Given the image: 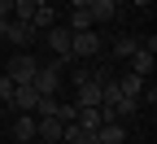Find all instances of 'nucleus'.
Segmentation results:
<instances>
[{
    "label": "nucleus",
    "mask_w": 157,
    "mask_h": 144,
    "mask_svg": "<svg viewBox=\"0 0 157 144\" xmlns=\"http://www.w3.org/2000/svg\"><path fill=\"white\" fill-rule=\"evenodd\" d=\"M31 88L39 96H57V88H61V61H57V66H39L35 79H31Z\"/></svg>",
    "instance_id": "obj_3"
},
{
    "label": "nucleus",
    "mask_w": 157,
    "mask_h": 144,
    "mask_svg": "<svg viewBox=\"0 0 157 144\" xmlns=\"http://www.w3.org/2000/svg\"><path fill=\"white\" fill-rule=\"evenodd\" d=\"M35 105H39V92H35L31 83H22V88H13V100H9V109H22V114H35Z\"/></svg>",
    "instance_id": "obj_5"
},
{
    "label": "nucleus",
    "mask_w": 157,
    "mask_h": 144,
    "mask_svg": "<svg viewBox=\"0 0 157 144\" xmlns=\"http://www.w3.org/2000/svg\"><path fill=\"white\" fill-rule=\"evenodd\" d=\"M35 70H39V61H35L31 53H17V57H9V66H5V74L13 79V88L31 83V79H35Z\"/></svg>",
    "instance_id": "obj_1"
},
{
    "label": "nucleus",
    "mask_w": 157,
    "mask_h": 144,
    "mask_svg": "<svg viewBox=\"0 0 157 144\" xmlns=\"http://www.w3.org/2000/svg\"><path fill=\"white\" fill-rule=\"evenodd\" d=\"M74 122H78V127H83V131H92V135H96V127H101V122H105V114H101V105H78Z\"/></svg>",
    "instance_id": "obj_8"
},
{
    "label": "nucleus",
    "mask_w": 157,
    "mask_h": 144,
    "mask_svg": "<svg viewBox=\"0 0 157 144\" xmlns=\"http://www.w3.org/2000/svg\"><path fill=\"white\" fill-rule=\"evenodd\" d=\"M5 39H9V44H17V48H26L31 39H35V26H31V22H13V18H9V26H5Z\"/></svg>",
    "instance_id": "obj_6"
},
{
    "label": "nucleus",
    "mask_w": 157,
    "mask_h": 144,
    "mask_svg": "<svg viewBox=\"0 0 157 144\" xmlns=\"http://www.w3.org/2000/svg\"><path fill=\"white\" fill-rule=\"evenodd\" d=\"M9 100H13V79H9V74H0V105L9 109Z\"/></svg>",
    "instance_id": "obj_20"
},
{
    "label": "nucleus",
    "mask_w": 157,
    "mask_h": 144,
    "mask_svg": "<svg viewBox=\"0 0 157 144\" xmlns=\"http://www.w3.org/2000/svg\"><path fill=\"white\" fill-rule=\"evenodd\" d=\"M13 140L17 144H26V140H35V114H22L13 122Z\"/></svg>",
    "instance_id": "obj_14"
},
{
    "label": "nucleus",
    "mask_w": 157,
    "mask_h": 144,
    "mask_svg": "<svg viewBox=\"0 0 157 144\" xmlns=\"http://www.w3.org/2000/svg\"><path fill=\"white\" fill-rule=\"evenodd\" d=\"M13 18V0H0V22H9Z\"/></svg>",
    "instance_id": "obj_21"
},
{
    "label": "nucleus",
    "mask_w": 157,
    "mask_h": 144,
    "mask_svg": "<svg viewBox=\"0 0 157 144\" xmlns=\"http://www.w3.org/2000/svg\"><path fill=\"white\" fill-rule=\"evenodd\" d=\"M35 114H39V118H61V100H57V96H39Z\"/></svg>",
    "instance_id": "obj_17"
},
{
    "label": "nucleus",
    "mask_w": 157,
    "mask_h": 144,
    "mask_svg": "<svg viewBox=\"0 0 157 144\" xmlns=\"http://www.w3.org/2000/svg\"><path fill=\"white\" fill-rule=\"evenodd\" d=\"M44 44L61 57V61H70V26H48V31H44Z\"/></svg>",
    "instance_id": "obj_4"
},
{
    "label": "nucleus",
    "mask_w": 157,
    "mask_h": 144,
    "mask_svg": "<svg viewBox=\"0 0 157 144\" xmlns=\"http://www.w3.org/2000/svg\"><path fill=\"white\" fill-rule=\"evenodd\" d=\"M92 26H96V22H92V13L70 5V35H78V31H92Z\"/></svg>",
    "instance_id": "obj_15"
},
{
    "label": "nucleus",
    "mask_w": 157,
    "mask_h": 144,
    "mask_svg": "<svg viewBox=\"0 0 157 144\" xmlns=\"http://www.w3.org/2000/svg\"><path fill=\"white\" fill-rule=\"evenodd\" d=\"M35 5H39V0H13V22H31Z\"/></svg>",
    "instance_id": "obj_19"
},
{
    "label": "nucleus",
    "mask_w": 157,
    "mask_h": 144,
    "mask_svg": "<svg viewBox=\"0 0 157 144\" xmlns=\"http://www.w3.org/2000/svg\"><path fill=\"white\" fill-rule=\"evenodd\" d=\"M31 26H35V35H39V31H48V26H57V13H52V5H48V0H44V5H35Z\"/></svg>",
    "instance_id": "obj_11"
},
{
    "label": "nucleus",
    "mask_w": 157,
    "mask_h": 144,
    "mask_svg": "<svg viewBox=\"0 0 157 144\" xmlns=\"http://www.w3.org/2000/svg\"><path fill=\"white\" fill-rule=\"evenodd\" d=\"M0 114H5V105H0Z\"/></svg>",
    "instance_id": "obj_23"
},
{
    "label": "nucleus",
    "mask_w": 157,
    "mask_h": 144,
    "mask_svg": "<svg viewBox=\"0 0 157 144\" xmlns=\"http://www.w3.org/2000/svg\"><path fill=\"white\" fill-rule=\"evenodd\" d=\"M118 88H122V96H135V100H140L144 79H140V74H118Z\"/></svg>",
    "instance_id": "obj_16"
},
{
    "label": "nucleus",
    "mask_w": 157,
    "mask_h": 144,
    "mask_svg": "<svg viewBox=\"0 0 157 144\" xmlns=\"http://www.w3.org/2000/svg\"><path fill=\"white\" fill-rule=\"evenodd\" d=\"M131 5H144V9H148V5H153V0H131Z\"/></svg>",
    "instance_id": "obj_22"
},
{
    "label": "nucleus",
    "mask_w": 157,
    "mask_h": 144,
    "mask_svg": "<svg viewBox=\"0 0 157 144\" xmlns=\"http://www.w3.org/2000/svg\"><path fill=\"white\" fill-rule=\"evenodd\" d=\"M135 48H140V39H135V35H118V39H113V57H131Z\"/></svg>",
    "instance_id": "obj_18"
},
{
    "label": "nucleus",
    "mask_w": 157,
    "mask_h": 144,
    "mask_svg": "<svg viewBox=\"0 0 157 144\" xmlns=\"http://www.w3.org/2000/svg\"><path fill=\"white\" fill-rule=\"evenodd\" d=\"M105 48V39L96 35V31H78V35H70V61H78V57H96Z\"/></svg>",
    "instance_id": "obj_2"
},
{
    "label": "nucleus",
    "mask_w": 157,
    "mask_h": 144,
    "mask_svg": "<svg viewBox=\"0 0 157 144\" xmlns=\"http://www.w3.org/2000/svg\"><path fill=\"white\" fill-rule=\"evenodd\" d=\"M96 144H127V127L122 122H101L96 127Z\"/></svg>",
    "instance_id": "obj_9"
},
{
    "label": "nucleus",
    "mask_w": 157,
    "mask_h": 144,
    "mask_svg": "<svg viewBox=\"0 0 157 144\" xmlns=\"http://www.w3.org/2000/svg\"><path fill=\"white\" fill-rule=\"evenodd\" d=\"M87 13H92V22H113L118 5H113V0H87Z\"/></svg>",
    "instance_id": "obj_10"
},
{
    "label": "nucleus",
    "mask_w": 157,
    "mask_h": 144,
    "mask_svg": "<svg viewBox=\"0 0 157 144\" xmlns=\"http://www.w3.org/2000/svg\"><path fill=\"white\" fill-rule=\"evenodd\" d=\"M61 144H96V135L83 131L78 122H66V127H61Z\"/></svg>",
    "instance_id": "obj_12"
},
{
    "label": "nucleus",
    "mask_w": 157,
    "mask_h": 144,
    "mask_svg": "<svg viewBox=\"0 0 157 144\" xmlns=\"http://www.w3.org/2000/svg\"><path fill=\"white\" fill-rule=\"evenodd\" d=\"M153 57H157V53L135 48V53H131V74H140V79H144V74H153Z\"/></svg>",
    "instance_id": "obj_13"
},
{
    "label": "nucleus",
    "mask_w": 157,
    "mask_h": 144,
    "mask_svg": "<svg viewBox=\"0 0 157 144\" xmlns=\"http://www.w3.org/2000/svg\"><path fill=\"white\" fill-rule=\"evenodd\" d=\"M61 127H66L61 118H39L35 114V135H44L48 144H61Z\"/></svg>",
    "instance_id": "obj_7"
}]
</instances>
